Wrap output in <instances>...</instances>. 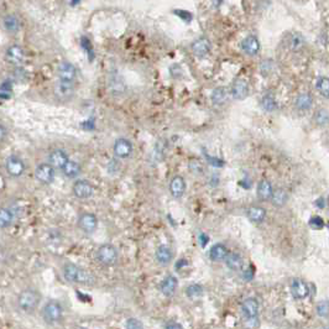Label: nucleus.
Wrapping results in <instances>:
<instances>
[{"mask_svg": "<svg viewBox=\"0 0 329 329\" xmlns=\"http://www.w3.org/2000/svg\"><path fill=\"white\" fill-rule=\"evenodd\" d=\"M62 275L64 280L72 283L84 286H93L95 283V276L91 271L82 268L75 264H66L62 267Z\"/></svg>", "mask_w": 329, "mask_h": 329, "instance_id": "obj_1", "label": "nucleus"}, {"mask_svg": "<svg viewBox=\"0 0 329 329\" xmlns=\"http://www.w3.org/2000/svg\"><path fill=\"white\" fill-rule=\"evenodd\" d=\"M241 317L245 329H255L257 327L259 317V302L254 297L244 299L241 303Z\"/></svg>", "mask_w": 329, "mask_h": 329, "instance_id": "obj_2", "label": "nucleus"}, {"mask_svg": "<svg viewBox=\"0 0 329 329\" xmlns=\"http://www.w3.org/2000/svg\"><path fill=\"white\" fill-rule=\"evenodd\" d=\"M41 301V295L33 288H26L21 291L17 296V306L25 313H32L39 307Z\"/></svg>", "mask_w": 329, "mask_h": 329, "instance_id": "obj_3", "label": "nucleus"}, {"mask_svg": "<svg viewBox=\"0 0 329 329\" xmlns=\"http://www.w3.org/2000/svg\"><path fill=\"white\" fill-rule=\"evenodd\" d=\"M41 314L42 318H44V321L47 324H50V326L58 324L63 319V308H62V304L58 301L51 299V301H48L44 306Z\"/></svg>", "mask_w": 329, "mask_h": 329, "instance_id": "obj_4", "label": "nucleus"}, {"mask_svg": "<svg viewBox=\"0 0 329 329\" xmlns=\"http://www.w3.org/2000/svg\"><path fill=\"white\" fill-rule=\"evenodd\" d=\"M95 257L103 266H113L118 261V251L110 244H104L98 248Z\"/></svg>", "mask_w": 329, "mask_h": 329, "instance_id": "obj_5", "label": "nucleus"}, {"mask_svg": "<svg viewBox=\"0 0 329 329\" xmlns=\"http://www.w3.org/2000/svg\"><path fill=\"white\" fill-rule=\"evenodd\" d=\"M56 73H57L58 80H64V82L75 83L76 78H77V68L75 64L68 61H63L58 64Z\"/></svg>", "mask_w": 329, "mask_h": 329, "instance_id": "obj_6", "label": "nucleus"}, {"mask_svg": "<svg viewBox=\"0 0 329 329\" xmlns=\"http://www.w3.org/2000/svg\"><path fill=\"white\" fill-rule=\"evenodd\" d=\"M5 170L11 177H20L25 172V163L19 156L11 155L6 158Z\"/></svg>", "mask_w": 329, "mask_h": 329, "instance_id": "obj_7", "label": "nucleus"}, {"mask_svg": "<svg viewBox=\"0 0 329 329\" xmlns=\"http://www.w3.org/2000/svg\"><path fill=\"white\" fill-rule=\"evenodd\" d=\"M78 228L86 234H93L98 228V219L93 213H83L78 218Z\"/></svg>", "mask_w": 329, "mask_h": 329, "instance_id": "obj_8", "label": "nucleus"}, {"mask_svg": "<svg viewBox=\"0 0 329 329\" xmlns=\"http://www.w3.org/2000/svg\"><path fill=\"white\" fill-rule=\"evenodd\" d=\"M35 177L39 182L44 183V185H50L55 180V169L48 162L40 163L39 166L35 169Z\"/></svg>", "mask_w": 329, "mask_h": 329, "instance_id": "obj_9", "label": "nucleus"}, {"mask_svg": "<svg viewBox=\"0 0 329 329\" xmlns=\"http://www.w3.org/2000/svg\"><path fill=\"white\" fill-rule=\"evenodd\" d=\"M55 97L60 100H68L73 97L75 94V83L72 82H64V80H58L53 88Z\"/></svg>", "mask_w": 329, "mask_h": 329, "instance_id": "obj_10", "label": "nucleus"}, {"mask_svg": "<svg viewBox=\"0 0 329 329\" xmlns=\"http://www.w3.org/2000/svg\"><path fill=\"white\" fill-rule=\"evenodd\" d=\"M72 192L77 198L88 199L93 196L94 187L89 181L77 180L72 186Z\"/></svg>", "mask_w": 329, "mask_h": 329, "instance_id": "obj_11", "label": "nucleus"}, {"mask_svg": "<svg viewBox=\"0 0 329 329\" xmlns=\"http://www.w3.org/2000/svg\"><path fill=\"white\" fill-rule=\"evenodd\" d=\"M133 150H134V146H133V144H131V141L127 140V139H125V138L116 139L115 142H114L113 151H114V155H115L116 157H119V158L130 157L131 154H133Z\"/></svg>", "mask_w": 329, "mask_h": 329, "instance_id": "obj_12", "label": "nucleus"}, {"mask_svg": "<svg viewBox=\"0 0 329 329\" xmlns=\"http://www.w3.org/2000/svg\"><path fill=\"white\" fill-rule=\"evenodd\" d=\"M232 97L236 100H243L249 95V83L244 78H238L234 80L232 88H230Z\"/></svg>", "mask_w": 329, "mask_h": 329, "instance_id": "obj_13", "label": "nucleus"}, {"mask_svg": "<svg viewBox=\"0 0 329 329\" xmlns=\"http://www.w3.org/2000/svg\"><path fill=\"white\" fill-rule=\"evenodd\" d=\"M5 58L9 63L19 66L25 60V51L19 45H11V46H9L6 48Z\"/></svg>", "mask_w": 329, "mask_h": 329, "instance_id": "obj_14", "label": "nucleus"}, {"mask_svg": "<svg viewBox=\"0 0 329 329\" xmlns=\"http://www.w3.org/2000/svg\"><path fill=\"white\" fill-rule=\"evenodd\" d=\"M68 161H69L68 155H67L66 151H63L62 149H56L48 154V163H50L51 166L55 170L56 169L62 170L66 166V163L68 162Z\"/></svg>", "mask_w": 329, "mask_h": 329, "instance_id": "obj_15", "label": "nucleus"}, {"mask_svg": "<svg viewBox=\"0 0 329 329\" xmlns=\"http://www.w3.org/2000/svg\"><path fill=\"white\" fill-rule=\"evenodd\" d=\"M210 48H212V45H210V41L207 37H199L191 45V50L193 55L199 58L205 57L210 52Z\"/></svg>", "mask_w": 329, "mask_h": 329, "instance_id": "obj_16", "label": "nucleus"}, {"mask_svg": "<svg viewBox=\"0 0 329 329\" xmlns=\"http://www.w3.org/2000/svg\"><path fill=\"white\" fill-rule=\"evenodd\" d=\"M291 292L296 299H304L307 298L308 295H310V287L303 280L295 279L292 281V285H291Z\"/></svg>", "mask_w": 329, "mask_h": 329, "instance_id": "obj_17", "label": "nucleus"}, {"mask_svg": "<svg viewBox=\"0 0 329 329\" xmlns=\"http://www.w3.org/2000/svg\"><path fill=\"white\" fill-rule=\"evenodd\" d=\"M178 286V280L173 276V275H169L161 281L160 283V291L163 296L171 297L173 296V293L176 292V288Z\"/></svg>", "mask_w": 329, "mask_h": 329, "instance_id": "obj_18", "label": "nucleus"}, {"mask_svg": "<svg viewBox=\"0 0 329 329\" xmlns=\"http://www.w3.org/2000/svg\"><path fill=\"white\" fill-rule=\"evenodd\" d=\"M241 48L248 56H256L260 51V42L256 36H246L241 42Z\"/></svg>", "mask_w": 329, "mask_h": 329, "instance_id": "obj_19", "label": "nucleus"}, {"mask_svg": "<svg viewBox=\"0 0 329 329\" xmlns=\"http://www.w3.org/2000/svg\"><path fill=\"white\" fill-rule=\"evenodd\" d=\"M169 187L172 197H174V198H181L186 192L185 178L181 177V176H174V177L170 181Z\"/></svg>", "mask_w": 329, "mask_h": 329, "instance_id": "obj_20", "label": "nucleus"}, {"mask_svg": "<svg viewBox=\"0 0 329 329\" xmlns=\"http://www.w3.org/2000/svg\"><path fill=\"white\" fill-rule=\"evenodd\" d=\"M155 257L156 261H157L160 265L166 266L169 265L172 261V259H173V252H172L171 248H170L169 245H160L157 248V250H156Z\"/></svg>", "mask_w": 329, "mask_h": 329, "instance_id": "obj_21", "label": "nucleus"}, {"mask_svg": "<svg viewBox=\"0 0 329 329\" xmlns=\"http://www.w3.org/2000/svg\"><path fill=\"white\" fill-rule=\"evenodd\" d=\"M229 255L227 246L224 244H216L210 248L209 250V257L212 261H217V263H220V261H225V259Z\"/></svg>", "mask_w": 329, "mask_h": 329, "instance_id": "obj_22", "label": "nucleus"}, {"mask_svg": "<svg viewBox=\"0 0 329 329\" xmlns=\"http://www.w3.org/2000/svg\"><path fill=\"white\" fill-rule=\"evenodd\" d=\"M256 193L259 199H261V201H268V199H271L272 194H274V188H272L271 182L267 180H261L260 182H259V185H257Z\"/></svg>", "mask_w": 329, "mask_h": 329, "instance_id": "obj_23", "label": "nucleus"}, {"mask_svg": "<svg viewBox=\"0 0 329 329\" xmlns=\"http://www.w3.org/2000/svg\"><path fill=\"white\" fill-rule=\"evenodd\" d=\"M246 216H248V218H249L252 223H255V224H260V223H263V221L265 220L266 210L264 209L263 207H259V205H252V207H250L249 209H248Z\"/></svg>", "mask_w": 329, "mask_h": 329, "instance_id": "obj_24", "label": "nucleus"}, {"mask_svg": "<svg viewBox=\"0 0 329 329\" xmlns=\"http://www.w3.org/2000/svg\"><path fill=\"white\" fill-rule=\"evenodd\" d=\"M3 25L4 29H5L9 33H15L20 30L21 22H20V19L15 14H8L4 16Z\"/></svg>", "mask_w": 329, "mask_h": 329, "instance_id": "obj_25", "label": "nucleus"}, {"mask_svg": "<svg viewBox=\"0 0 329 329\" xmlns=\"http://www.w3.org/2000/svg\"><path fill=\"white\" fill-rule=\"evenodd\" d=\"M225 265L233 271H240L244 265L243 257L238 252H229L228 257L225 259Z\"/></svg>", "mask_w": 329, "mask_h": 329, "instance_id": "obj_26", "label": "nucleus"}, {"mask_svg": "<svg viewBox=\"0 0 329 329\" xmlns=\"http://www.w3.org/2000/svg\"><path fill=\"white\" fill-rule=\"evenodd\" d=\"M62 173H63L67 178L78 177L80 173V165L78 162H76V161L69 160L68 162L66 163V166L62 169Z\"/></svg>", "mask_w": 329, "mask_h": 329, "instance_id": "obj_27", "label": "nucleus"}, {"mask_svg": "<svg viewBox=\"0 0 329 329\" xmlns=\"http://www.w3.org/2000/svg\"><path fill=\"white\" fill-rule=\"evenodd\" d=\"M313 104V98L310 93H301L296 98L295 105L298 110H308Z\"/></svg>", "mask_w": 329, "mask_h": 329, "instance_id": "obj_28", "label": "nucleus"}, {"mask_svg": "<svg viewBox=\"0 0 329 329\" xmlns=\"http://www.w3.org/2000/svg\"><path fill=\"white\" fill-rule=\"evenodd\" d=\"M14 218L15 216L10 208H1V210H0V225L3 229L10 227L14 221Z\"/></svg>", "mask_w": 329, "mask_h": 329, "instance_id": "obj_29", "label": "nucleus"}, {"mask_svg": "<svg viewBox=\"0 0 329 329\" xmlns=\"http://www.w3.org/2000/svg\"><path fill=\"white\" fill-rule=\"evenodd\" d=\"M227 98H228V92L225 91L224 88H221V87L216 88L213 92H212V94H210V99H212V103H213L214 105L224 104Z\"/></svg>", "mask_w": 329, "mask_h": 329, "instance_id": "obj_30", "label": "nucleus"}, {"mask_svg": "<svg viewBox=\"0 0 329 329\" xmlns=\"http://www.w3.org/2000/svg\"><path fill=\"white\" fill-rule=\"evenodd\" d=\"M287 199H288L287 192H286L285 189H282V188H279V189L274 191V194H272L271 197V202L272 204L276 205V207H282V205L286 204Z\"/></svg>", "mask_w": 329, "mask_h": 329, "instance_id": "obj_31", "label": "nucleus"}, {"mask_svg": "<svg viewBox=\"0 0 329 329\" xmlns=\"http://www.w3.org/2000/svg\"><path fill=\"white\" fill-rule=\"evenodd\" d=\"M261 107L264 108V110L266 111H274L277 109V102L275 99V97L272 94L267 93L265 94L261 99Z\"/></svg>", "mask_w": 329, "mask_h": 329, "instance_id": "obj_32", "label": "nucleus"}, {"mask_svg": "<svg viewBox=\"0 0 329 329\" xmlns=\"http://www.w3.org/2000/svg\"><path fill=\"white\" fill-rule=\"evenodd\" d=\"M11 95H13V82L10 79H6L0 86V98L1 100H9Z\"/></svg>", "mask_w": 329, "mask_h": 329, "instance_id": "obj_33", "label": "nucleus"}, {"mask_svg": "<svg viewBox=\"0 0 329 329\" xmlns=\"http://www.w3.org/2000/svg\"><path fill=\"white\" fill-rule=\"evenodd\" d=\"M186 295L192 299L199 298V297L203 296V287L201 285H197V283L189 285L186 288Z\"/></svg>", "mask_w": 329, "mask_h": 329, "instance_id": "obj_34", "label": "nucleus"}, {"mask_svg": "<svg viewBox=\"0 0 329 329\" xmlns=\"http://www.w3.org/2000/svg\"><path fill=\"white\" fill-rule=\"evenodd\" d=\"M314 123L319 126H324L329 123V113L326 109H319L314 113Z\"/></svg>", "mask_w": 329, "mask_h": 329, "instance_id": "obj_35", "label": "nucleus"}, {"mask_svg": "<svg viewBox=\"0 0 329 329\" xmlns=\"http://www.w3.org/2000/svg\"><path fill=\"white\" fill-rule=\"evenodd\" d=\"M317 89L324 98H329V78L321 77L317 80Z\"/></svg>", "mask_w": 329, "mask_h": 329, "instance_id": "obj_36", "label": "nucleus"}, {"mask_svg": "<svg viewBox=\"0 0 329 329\" xmlns=\"http://www.w3.org/2000/svg\"><path fill=\"white\" fill-rule=\"evenodd\" d=\"M303 44H304L303 37H302L301 35H298V33H293L292 37L290 39V46L293 51L301 50Z\"/></svg>", "mask_w": 329, "mask_h": 329, "instance_id": "obj_37", "label": "nucleus"}, {"mask_svg": "<svg viewBox=\"0 0 329 329\" xmlns=\"http://www.w3.org/2000/svg\"><path fill=\"white\" fill-rule=\"evenodd\" d=\"M260 68H261V73H263L264 76H268L270 75V72L272 71V68H274V63H272L271 60H266V61H264L263 63H261Z\"/></svg>", "mask_w": 329, "mask_h": 329, "instance_id": "obj_38", "label": "nucleus"}, {"mask_svg": "<svg viewBox=\"0 0 329 329\" xmlns=\"http://www.w3.org/2000/svg\"><path fill=\"white\" fill-rule=\"evenodd\" d=\"M310 227L313 229H322L324 227V221L321 217H312L310 219Z\"/></svg>", "mask_w": 329, "mask_h": 329, "instance_id": "obj_39", "label": "nucleus"}, {"mask_svg": "<svg viewBox=\"0 0 329 329\" xmlns=\"http://www.w3.org/2000/svg\"><path fill=\"white\" fill-rule=\"evenodd\" d=\"M126 329H144V324L141 323V321L136 318L127 319L126 322Z\"/></svg>", "mask_w": 329, "mask_h": 329, "instance_id": "obj_40", "label": "nucleus"}, {"mask_svg": "<svg viewBox=\"0 0 329 329\" xmlns=\"http://www.w3.org/2000/svg\"><path fill=\"white\" fill-rule=\"evenodd\" d=\"M174 14L178 15V16H180L182 20H185V21H191V19H192V15L189 14V13H187V11L177 10V11H174Z\"/></svg>", "mask_w": 329, "mask_h": 329, "instance_id": "obj_41", "label": "nucleus"}, {"mask_svg": "<svg viewBox=\"0 0 329 329\" xmlns=\"http://www.w3.org/2000/svg\"><path fill=\"white\" fill-rule=\"evenodd\" d=\"M165 329H183V327H182V324L177 323V322L171 321V322H169L166 326H165Z\"/></svg>", "mask_w": 329, "mask_h": 329, "instance_id": "obj_42", "label": "nucleus"}, {"mask_svg": "<svg viewBox=\"0 0 329 329\" xmlns=\"http://www.w3.org/2000/svg\"><path fill=\"white\" fill-rule=\"evenodd\" d=\"M317 311H318V313L321 315H327V312H328V306H327V303H321L317 307Z\"/></svg>", "mask_w": 329, "mask_h": 329, "instance_id": "obj_43", "label": "nucleus"}, {"mask_svg": "<svg viewBox=\"0 0 329 329\" xmlns=\"http://www.w3.org/2000/svg\"><path fill=\"white\" fill-rule=\"evenodd\" d=\"M199 240H201V244H202V245L204 246L205 244L208 243V236H207V235L202 234V235H201V236H199Z\"/></svg>", "mask_w": 329, "mask_h": 329, "instance_id": "obj_44", "label": "nucleus"}, {"mask_svg": "<svg viewBox=\"0 0 329 329\" xmlns=\"http://www.w3.org/2000/svg\"><path fill=\"white\" fill-rule=\"evenodd\" d=\"M183 265H187V261L183 260V259H182V260H180L177 264H176V268H177V270H180L181 267H183Z\"/></svg>", "mask_w": 329, "mask_h": 329, "instance_id": "obj_45", "label": "nucleus"}, {"mask_svg": "<svg viewBox=\"0 0 329 329\" xmlns=\"http://www.w3.org/2000/svg\"><path fill=\"white\" fill-rule=\"evenodd\" d=\"M0 131H1V141H4V139H5V126L4 125H1Z\"/></svg>", "mask_w": 329, "mask_h": 329, "instance_id": "obj_46", "label": "nucleus"}, {"mask_svg": "<svg viewBox=\"0 0 329 329\" xmlns=\"http://www.w3.org/2000/svg\"><path fill=\"white\" fill-rule=\"evenodd\" d=\"M77 329H87V328H84V327H78Z\"/></svg>", "mask_w": 329, "mask_h": 329, "instance_id": "obj_47", "label": "nucleus"}, {"mask_svg": "<svg viewBox=\"0 0 329 329\" xmlns=\"http://www.w3.org/2000/svg\"><path fill=\"white\" fill-rule=\"evenodd\" d=\"M328 229H329V223H328Z\"/></svg>", "mask_w": 329, "mask_h": 329, "instance_id": "obj_48", "label": "nucleus"}]
</instances>
